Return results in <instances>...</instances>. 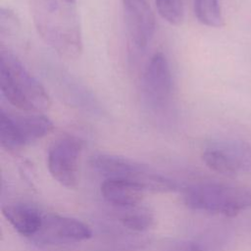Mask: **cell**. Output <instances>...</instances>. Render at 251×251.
<instances>
[{
    "label": "cell",
    "mask_w": 251,
    "mask_h": 251,
    "mask_svg": "<svg viewBox=\"0 0 251 251\" xmlns=\"http://www.w3.org/2000/svg\"><path fill=\"white\" fill-rule=\"evenodd\" d=\"M188 251H205V250L198 244H190Z\"/></svg>",
    "instance_id": "ac0fdd59"
},
{
    "label": "cell",
    "mask_w": 251,
    "mask_h": 251,
    "mask_svg": "<svg viewBox=\"0 0 251 251\" xmlns=\"http://www.w3.org/2000/svg\"><path fill=\"white\" fill-rule=\"evenodd\" d=\"M173 87L171 68L163 52H155L147 62L142 75V90L147 102L157 108L168 102Z\"/></svg>",
    "instance_id": "9c48e42d"
},
{
    "label": "cell",
    "mask_w": 251,
    "mask_h": 251,
    "mask_svg": "<svg viewBox=\"0 0 251 251\" xmlns=\"http://www.w3.org/2000/svg\"><path fill=\"white\" fill-rule=\"evenodd\" d=\"M84 141L74 134L56 138L47 152V167L50 175L61 185L75 188L78 183L79 159Z\"/></svg>",
    "instance_id": "8992f818"
},
{
    "label": "cell",
    "mask_w": 251,
    "mask_h": 251,
    "mask_svg": "<svg viewBox=\"0 0 251 251\" xmlns=\"http://www.w3.org/2000/svg\"><path fill=\"white\" fill-rule=\"evenodd\" d=\"M37 33L58 55L76 59L83 49L79 17L75 2L29 0Z\"/></svg>",
    "instance_id": "6da1fadb"
},
{
    "label": "cell",
    "mask_w": 251,
    "mask_h": 251,
    "mask_svg": "<svg viewBox=\"0 0 251 251\" xmlns=\"http://www.w3.org/2000/svg\"><path fill=\"white\" fill-rule=\"evenodd\" d=\"M183 201L192 210L232 217L251 205V194L224 184L199 183L184 189Z\"/></svg>",
    "instance_id": "277c9868"
},
{
    "label": "cell",
    "mask_w": 251,
    "mask_h": 251,
    "mask_svg": "<svg viewBox=\"0 0 251 251\" xmlns=\"http://www.w3.org/2000/svg\"><path fill=\"white\" fill-rule=\"evenodd\" d=\"M19 28V21L16 14L8 8H1L0 12V33L2 36L14 34Z\"/></svg>",
    "instance_id": "e0dca14e"
},
{
    "label": "cell",
    "mask_w": 251,
    "mask_h": 251,
    "mask_svg": "<svg viewBox=\"0 0 251 251\" xmlns=\"http://www.w3.org/2000/svg\"><path fill=\"white\" fill-rule=\"evenodd\" d=\"M64 1H69V2H75V0H64Z\"/></svg>",
    "instance_id": "d6986e66"
},
{
    "label": "cell",
    "mask_w": 251,
    "mask_h": 251,
    "mask_svg": "<svg viewBox=\"0 0 251 251\" xmlns=\"http://www.w3.org/2000/svg\"><path fill=\"white\" fill-rule=\"evenodd\" d=\"M159 15L169 24L179 25L184 18L182 0H155Z\"/></svg>",
    "instance_id": "9a60e30c"
},
{
    "label": "cell",
    "mask_w": 251,
    "mask_h": 251,
    "mask_svg": "<svg viewBox=\"0 0 251 251\" xmlns=\"http://www.w3.org/2000/svg\"><path fill=\"white\" fill-rule=\"evenodd\" d=\"M53 128V122L42 114L34 113L20 116L1 110L0 140L2 147L7 151L21 150L49 134Z\"/></svg>",
    "instance_id": "5b68a950"
},
{
    "label": "cell",
    "mask_w": 251,
    "mask_h": 251,
    "mask_svg": "<svg viewBox=\"0 0 251 251\" xmlns=\"http://www.w3.org/2000/svg\"><path fill=\"white\" fill-rule=\"evenodd\" d=\"M91 167L106 176V178H122L139 184L154 192H171L177 189V183L173 179L157 173L146 165L131 159L99 153L91 156Z\"/></svg>",
    "instance_id": "3957f363"
},
{
    "label": "cell",
    "mask_w": 251,
    "mask_h": 251,
    "mask_svg": "<svg viewBox=\"0 0 251 251\" xmlns=\"http://www.w3.org/2000/svg\"><path fill=\"white\" fill-rule=\"evenodd\" d=\"M202 159L217 173L236 174L251 167V146L237 140H216L205 147Z\"/></svg>",
    "instance_id": "52a82bcc"
},
{
    "label": "cell",
    "mask_w": 251,
    "mask_h": 251,
    "mask_svg": "<svg viewBox=\"0 0 251 251\" xmlns=\"http://www.w3.org/2000/svg\"><path fill=\"white\" fill-rule=\"evenodd\" d=\"M90 227L83 222L58 214H43L42 225L32 240L40 245L72 244L89 239Z\"/></svg>",
    "instance_id": "ba28073f"
},
{
    "label": "cell",
    "mask_w": 251,
    "mask_h": 251,
    "mask_svg": "<svg viewBox=\"0 0 251 251\" xmlns=\"http://www.w3.org/2000/svg\"><path fill=\"white\" fill-rule=\"evenodd\" d=\"M196 19L204 25L220 27L223 25V16L219 0H192Z\"/></svg>",
    "instance_id": "5bb4252c"
},
{
    "label": "cell",
    "mask_w": 251,
    "mask_h": 251,
    "mask_svg": "<svg viewBox=\"0 0 251 251\" xmlns=\"http://www.w3.org/2000/svg\"><path fill=\"white\" fill-rule=\"evenodd\" d=\"M101 195L111 205L126 209L137 206L145 189L139 184L122 178H106L100 186Z\"/></svg>",
    "instance_id": "8fae6325"
},
{
    "label": "cell",
    "mask_w": 251,
    "mask_h": 251,
    "mask_svg": "<svg viewBox=\"0 0 251 251\" xmlns=\"http://www.w3.org/2000/svg\"><path fill=\"white\" fill-rule=\"evenodd\" d=\"M2 214L14 229L25 237L32 238L42 225L43 214L28 204L5 205L2 207Z\"/></svg>",
    "instance_id": "7c38bea8"
},
{
    "label": "cell",
    "mask_w": 251,
    "mask_h": 251,
    "mask_svg": "<svg viewBox=\"0 0 251 251\" xmlns=\"http://www.w3.org/2000/svg\"><path fill=\"white\" fill-rule=\"evenodd\" d=\"M125 22L133 45L142 49L155 32V17L147 0H122Z\"/></svg>",
    "instance_id": "30bf717a"
},
{
    "label": "cell",
    "mask_w": 251,
    "mask_h": 251,
    "mask_svg": "<svg viewBox=\"0 0 251 251\" xmlns=\"http://www.w3.org/2000/svg\"><path fill=\"white\" fill-rule=\"evenodd\" d=\"M190 244H184L176 241H153L132 246L129 248H123L116 251H188Z\"/></svg>",
    "instance_id": "2e32d148"
},
{
    "label": "cell",
    "mask_w": 251,
    "mask_h": 251,
    "mask_svg": "<svg viewBox=\"0 0 251 251\" xmlns=\"http://www.w3.org/2000/svg\"><path fill=\"white\" fill-rule=\"evenodd\" d=\"M122 226L131 231L141 232L149 229L154 224L153 214L146 208L134 206L126 208L119 217Z\"/></svg>",
    "instance_id": "4fadbf2b"
},
{
    "label": "cell",
    "mask_w": 251,
    "mask_h": 251,
    "mask_svg": "<svg viewBox=\"0 0 251 251\" xmlns=\"http://www.w3.org/2000/svg\"><path fill=\"white\" fill-rule=\"evenodd\" d=\"M0 89L2 96L16 108L28 113H42L51 106L43 85L9 49H0Z\"/></svg>",
    "instance_id": "7a4b0ae2"
}]
</instances>
